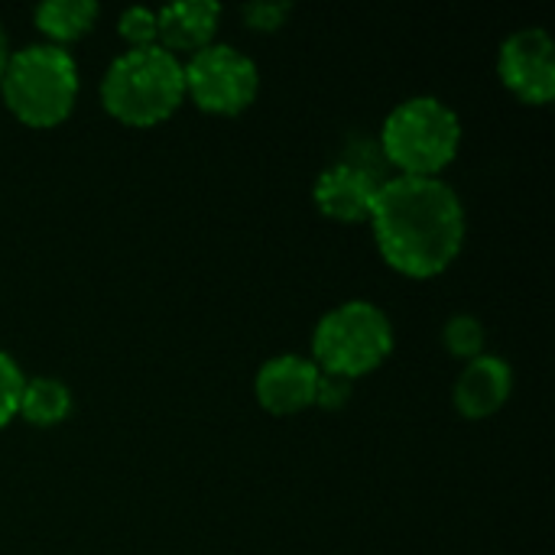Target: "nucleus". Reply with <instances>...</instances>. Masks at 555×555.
Segmentation results:
<instances>
[{
	"mask_svg": "<svg viewBox=\"0 0 555 555\" xmlns=\"http://www.w3.org/2000/svg\"><path fill=\"white\" fill-rule=\"evenodd\" d=\"M72 390L65 380L59 377H29L23 384V393H20V406H16V416H23L29 426H39V429H49V426H59L72 416Z\"/></svg>",
	"mask_w": 555,
	"mask_h": 555,
	"instance_id": "nucleus-13",
	"label": "nucleus"
},
{
	"mask_svg": "<svg viewBox=\"0 0 555 555\" xmlns=\"http://www.w3.org/2000/svg\"><path fill=\"white\" fill-rule=\"evenodd\" d=\"M511 393H514V371L498 354H478V358L465 361V367L452 387L455 410L465 420L494 416L498 410H504Z\"/></svg>",
	"mask_w": 555,
	"mask_h": 555,
	"instance_id": "nucleus-10",
	"label": "nucleus"
},
{
	"mask_svg": "<svg viewBox=\"0 0 555 555\" xmlns=\"http://www.w3.org/2000/svg\"><path fill=\"white\" fill-rule=\"evenodd\" d=\"M293 13L289 0H250L241 7V20L257 33H276Z\"/></svg>",
	"mask_w": 555,
	"mask_h": 555,
	"instance_id": "nucleus-16",
	"label": "nucleus"
},
{
	"mask_svg": "<svg viewBox=\"0 0 555 555\" xmlns=\"http://www.w3.org/2000/svg\"><path fill=\"white\" fill-rule=\"evenodd\" d=\"M98 16H101L98 0H46L36 7L33 23L52 46H65L91 33Z\"/></svg>",
	"mask_w": 555,
	"mask_h": 555,
	"instance_id": "nucleus-12",
	"label": "nucleus"
},
{
	"mask_svg": "<svg viewBox=\"0 0 555 555\" xmlns=\"http://www.w3.org/2000/svg\"><path fill=\"white\" fill-rule=\"evenodd\" d=\"M78 62L65 46L29 42L10 52L0 75V94L10 114L29 127L62 124L78 101Z\"/></svg>",
	"mask_w": 555,
	"mask_h": 555,
	"instance_id": "nucleus-3",
	"label": "nucleus"
},
{
	"mask_svg": "<svg viewBox=\"0 0 555 555\" xmlns=\"http://www.w3.org/2000/svg\"><path fill=\"white\" fill-rule=\"evenodd\" d=\"M393 351V322L367 299L328 309L312 332V364L322 374L358 380L377 371Z\"/></svg>",
	"mask_w": 555,
	"mask_h": 555,
	"instance_id": "nucleus-5",
	"label": "nucleus"
},
{
	"mask_svg": "<svg viewBox=\"0 0 555 555\" xmlns=\"http://www.w3.org/2000/svg\"><path fill=\"white\" fill-rule=\"evenodd\" d=\"M23 384H26V377H23L20 364L7 351H0V429L16 416Z\"/></svg>",
	"mask_w": 555,
	"mask_h": 555,
	"instance_id": "nucleus-17",
	"label": "nucleus"
},
{
	"mask_svg": "<svg viewBox=\"0 0 555 555\" xmlns=\"http://www.w3.org/2000/svg\"><path fill=\"white\" fill-rule=\"evenodd\" d=\"M221 23V3L215 0H176L156 10V46L166 52H198L215 42Z\"/></svg>",
	"mask_w": 555,
	"mask_h": 555,
	"instance_id": "nucleus-11",
	"label": "nucleus"
},
{
	"mask_svg": "<svg viewBox=\"0 0 555 555\" xmlns=\"http://www.w3.org/2000/svg\"><path fill=\"white\" fill-rule=\"evenodd\" d=\"M7 62H10V39H7V29H3V23H0V75H3Z\"/></svg>",
	"mask_w": 555,
	"mask_h": 555,
	"instance_id": "nucleus-19",
	"label": "nucleus"
},
{
	"mask_svg": "<svg viewBox=\"0 0 555 555\" xmlns=\"http://www.w3.org/2000/svg\"><path fill=\"white\" fill-rule=\"evenodd\" d=\"M377 189H380V182L374 179L371 169L354 166V163H335L319 172V179L312 185V198L322 215L354 224V221L371 218Z\"/></svg>",
	"mask_w": 555,
	"mask_h": 555,
	"instance_id": "nucleus-9",
	"label": "nucleus"
},
{
	"mask_svg": "<svg viewBox=\"0 0 555 555\" xmlns=\"http://www.w3.org/2000/svg\"><path fill=\"white\" fill-rule=\"evenodd\" d=\"M485 341H488L485 325L475 315H468V312H459V315H452L442 325V345H446V351L455 354V358H462V361H472V358L485 354Z\"/></svg>",
	"mask_w": 555,
	"mask_h": 555,
	"instance_id": "nucleus-14",
	"label": "nucleus"
},
{
	"mask_svg": "<svg viewBox=\"0 0 555 555\" xmlns=\"http://www.w3.org/2000/svg\"><path fill=\"white\" fill-rule=\"evenodd\" d=\"M185 98L205 114H241L260 91V68L231 42H211L182 62Z\"/></svg>",
	"mask_w": 555,
	"mask_h": 555,
	"instance_id": "nucleus-6",
	"label": "nucleus"
},
{
	"mask_svg": "<svg viewBox=\"0 0 555 555\" xmlns=\"http://www.w3.org/2000/svg\"><path fill=\"white\" fill-rule=\"evenodd\" d=\"M501 81L527 104H550L555 98V42L550 29L524 26L498 49Z\"/></svg>",
	"mask_w": 555,
	"mask_h": 555,
	"instance_id": "nucleus-7",
	"label": "nucleus"
},
{
	"mask_svg": "<svg viewBox=\"0 0 555 555\" xmlns=\"http://www.w3.org/2000/svg\"><path fill=\"white\" fill-rule=\"evenodd\" d=\"M319 367L312 358L302 354H276L260 364L254 377L257 403L273 416H296L309 406H315V387H319Z\"/></svg>",
	"mask_w": 555,
	"mask_h": 555,
	"instance_id": "nucleus-8",
	"label": "nucleus"
},
{
	"mask_svg": "<svg viewBox=\"0 0 555 555\" xmlns=\"http://www.w3.org/2000/svg\"><path fill=\"white\" fill-rule=\"evenodd\" d=\"M462 146L459 114L436 94L400 101L380 127V150L400 176H439Z\"/></svg>",
	"mask_w": 555,
	"mask_h": 555,
	"instance_id": "nucleus-4",
	"label": "nucleus"
},
{
	"mask_svg": "<svg viewBox=\"0 0 555 555\" xmlns=\"http://www.w3.org/2000/svg\"><path fill=\"white\" fill-rule=\"evenodd\" d=\"M117 29L130 42V49L156 46V10L153 7H140V3L127 7L117 16Z\"/></svg>",
	"mask_w": 555,
	"mask_h": 555,
	"instance_id": "nucleus-15",
	"label": "nucleus"
},
{
	"mask_svg": "<svg viewBox=\"0 0 555 555\" xmlns=\"http://www.w3.org/2000/svg\"><path fill=\"white\" fill-rule=\"evenodd\" d=\"M185 101L182 59L163 46L120 52L101 78V104L127 127H153Z\"/></svg>",
	"mask_w": 555,
	"mask_h": 555,
	"instance_id": "nucleus-2",
	"label": "nucleus"
},
{
	"mask_svg": "<svg viewBox=\"0 0 555 555\" xmlns=\"http://www.w3.org/2000/svg\"><path fill=\"white\" fill-rule=\"evenodd\" d=\"M374 244L387 267L429 280L446 273L465 247V205L442 176L384 179L371 205Z\"/></svg>",
	"mask_w": 555,
	"mask_h": 555,
	"instance_id": "nucleus-1",
	"label": "nucleus"
},
{
	"mask_svg": "<svg viewBox=\"0 0 555 555\" xmlns=\"http://www.w3.org/2000/svg\"><path fill=\"white\" fill-rule=\"evenodd\" d=\"M348 400H351V380L335 377V374H319L315 406H322V410H341Z\"/></svg>",
	"mask_w": 555,
	"mask_h": 555,
	"instance_id": "nucleus-18",
	"label": "nucleus"
}]
</instances>
